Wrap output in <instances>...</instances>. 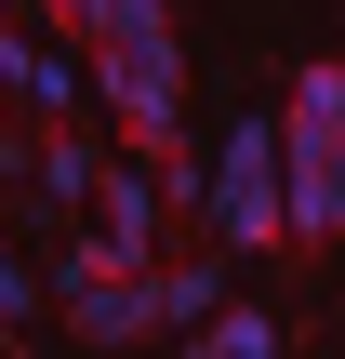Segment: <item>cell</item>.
<instances>
[{
    "label": "cell",
    "instance_id": "8",
    "mask_svg": "<svg viewBox=\"0 0 345 359\" xmlns=\"http://www.w3.org/2000/svg\"><path fill=\"white\" fill-rule=\"evenodd\" d=\"M27 306H40V280H27V266L0 253V320H27Z\"/></svg>",
    "mask_w": 345,
    "mask_h": 359
},
{
    "label": "cell",
    "instance_id": "1",
    "mask_svg": "<svg viewBox=\"0 0 345 359\" xmlns=\"http://www.w3.org/2000/svg\"><path fill=\"white\" fill-rule=\"evenodd\" d=\"M80 67H93L106 147H146V160L186 147V40H173V27H93Z\"/></svg>",
    "mask_w": 345,
    "mask_h": 359
},
{
    "label": "cell",
    "instance_id": "3",
    "mask_svg": "<svg viewBox=\"0 0 345 359\" xmlns=\"http://www.w3.org/2000/svg\"><path fill=\"white\" fill-rule=\"evenodd\" d=\"M27 160H40L27 187H40L53 213H93V173H106V147H93V120H80V107H66V120H27Z\"/></svg>",
    "mask_w": 345,
    "mask_h": 359
},
{
    "label": "cell",
    "instance_id": "2",
    "mask_svg": "<svg viewBox=\"0 0 345 359\" xmlns=\"http://www.w3.org/2000/svg\"><path fill=\"white\" fill-rule=\"evenodd\" d=\"M213 240L226 253H293V147H279V120H226V147H213Z\"/></svg>",
    "mask_w": 345,
    "mask_h": 359
},
{
    "label": "cell",
    "instance_id": "7",
    "mask_svg": "<svg viewBox=\"0 0 345 359\" xmlns=\"http://www.w3.org/2000/svg\"><path fill=\"white\" fill-rule=\"evenodd\" d=\"M93 27H173V0H93Z\"/></svg>",
    "mask_w": 345,
    "mask_h": 359
},
{
    "label": "cell",
    "instance_id": "6",
    "mask_svg": "<svg viewBox=\"0 0 345 359\" xmlns=\"http://www.w3.org/2000/svg\"><path fill=\"white\" fill-rule=\"evenodd\" d=\"M40 27H53V40L80 53V40H93V0H40Z\"/></svg>",
    "mask_w": 345,
    "mask_h": 359
},
{
    "label": "cell",
    "instance_id": "9",
    "mask_svg": "<svg viewBox=\"0 0 345 359\" xmlns=\"http://www.w3.org/2000/svg\"><path fill=\"white\" fill-rule=\"evenodd\" d=\"M0 359H13V320H0Z\"/></svg>",
    "mask_w": 345,
    "mask_h": 359
},
{
    "label": "cell",
    "instance_id": "4",
    "mask_svg": "<svg viewBox=\"0 0 345 359\" xmlns=\"http://www.w3.org/2000/svg\"><path fill=\"white\" fill-rule=\"evenodd\" d=\"M213 253H226V240H213ZM213 253H160V266H146V280H160V333H199V320H213Z\"/></svg>",
    "mask_w": 345,
    "mask_h": 359
},
{
    "label": "cell",
    "instance_id": "5",
    "mask_svg": "<svg viewBox=\"0 0 345 359\" xmlns=\"http://www.w3.org/2000/svg\"><path fill=\"white\" fill-rule=\"evenodd\" d=\"M186 346H213V359H279L293 333H279L266 306H213V333H186Z\"/></svg>",
    "mask_w": 345,
    "mask_h": 359
}]
</instances>
